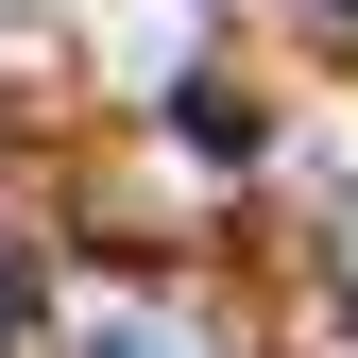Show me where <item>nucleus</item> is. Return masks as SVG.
I'll return each mask as SVG.
<instances>
[{"instance_id": "nucleus-1", "label": "nucleus", "mask_w": 358, "mask_h": 358, "mask_svg": "<svg viewBox=\"0 0 358 358\" xmlns=\"http://www.w3.org/2000/svg\"><path fill=\"white\" fill-rule=\"evenodd\" d=\"M85 358H188V341H171L154 307H103V324H85Z\"/></svg>"}]
</instances>
